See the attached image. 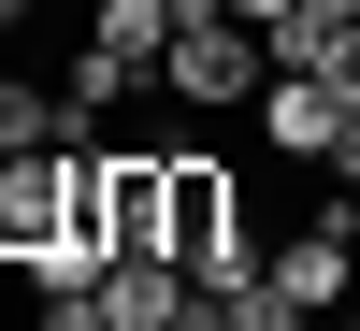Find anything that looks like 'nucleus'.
<instances>
[{
    "instance_id": "f257e3e1",
    "label": "nucleus",
    "mask_w": 360,
    "mask_h": 331,
    "mask_svg": "<svg viewBox=\"0 0 360 331\" xmlns=\"http://www.w3.org/2000/svg\"><path fill=\"white\" fill-rule=\"evenodd\" d=\"M159 245L188 259V288H245V274H259V231H245V188H231V159L173 144V216H159Z\"/></svg>"
},
{
    "instance_id": "f03ea898",
    "label": "nucleus",
    "mask_w": 360,
    "mask_h": 331,
    "mask_svg": "<svg viewBox=\"0 0 360 331\" xmlns=\"http://www.w3.org/2000/svg\"><path fill=\"white\" fill-rule=\"evenodd\" d=\"M72 245H101V231H86V144L0 159V274L29 288V259H72Z\"/></svg>"
},
{
    "instance_id": "20e7f679",
    "label": "nucleus",
    "mask_w": 360,
    "mask_h": 331,
    "mask_svg": "<svg viewBox=\"0 0 360 331\" xmlns=\"http://www.w3.org/2000/svg\"><path fill=\"white\" fill-rule=\"evenodd\" d=\"M159 216H173V144H86V231H101V259L159 245Z\"/></svg>"
},
{
    "instance_id": "6e6552de",
    "label": "nucleus",
    "mask_w": 360,
    "mask_h": 331,
    "mask_svg": "<svg viewBox=\"0 0 360 331\" xmlns=\"http://www.w3.org/2000/svg\"><path fill=\"white\" fill-rule=\"evenodd\" d=\"M173 331H245V317H231V303H217V288H202V303H188V317H173Z\"/></svg>"
},
{
    "instance_id": "f8f14e48",
    "label": "nucleus",
    "mask_w": 360,
    "mask_h": 331,
    "mask_svg": "<svg viewBox=\"0 0 360 331\" xmlns=\"http://www.w3.org/2000/svg\"><path fill=\"white\" fill-rule=\"evenodd\" d=\"M288 331H317V317H288Z\"/></svg>"
},
{
    "instance_id": "7ed1b4c3",
    "label": "nucleus",
    "mask_w": 360,
    "mask_h": 331,
    "mask_svg": "<svg viewBox=\"0 0 360 331\" xmlns=\"http://www.w3.org/2000/svg\"><path fill=\"white\" fill-rule=\"evenodd\" d=\"M159 86H173L188 115H259V86H274V29H245V15H202V29H173Z\"/></svg>"
},
{
    "instance_id": "9b49d317",
    "label": "nucleus",
    "mask_w": 360,
    "mask_h": 331,
    "mask_svg": "<svg viewBox=\"0 0 360 331\" xmlns=\"http://www.w3.org/2000/svg\"><path fill=\"white\" fill-rule=\"evenodd\" d=\"M332 173H346V188H360V159H332Z\"/></svg>"
},
{
    "instance_id": "423d86ee",
    "label": "nucleus",
    "mask_w": 360,
    "mask_h": 331,
    "mask_svg": "<svg viewBox=\"0 0 360 331\" xmlns=\"http://www.w3.org/2000/svg\"><path fill=\"white\" fill-rule=\"evenodd\" d=\"M58 144H86L72 101H58V86H29V72H0V159H58Z\"/></svg>"
},
{
    "instance_id": "39448f33",
    "label": "nucleus",
    "mask_w": 360,
    "mask_h": 331,
    "mask_svg": "<svg viewBox=\"0 0 360 331\" xmlns=\"http://www.w3.org/2000/svg\"><path fill=\"white\" fill-rule=\"evenodd\" d=\"M259 144H274L288 173H332V159H346V101H332L317 72H274V86H259Z\"/></svg>"
},
{
    "instance_id": "9d476101",
    "label": "nucleus",
    "mask_w": 360,
    "mask_h": 331,
    "mask_svg": "<svg viewBox=\"0 0 360 331\" xmlns=\"http://www.w3.org/2000/svg\"><path fill=\"white\" fill-rule=\"evenodd\" d=\"M15 29H29V0H0V44H15Z\"/></svg>"
},
{
    "instance_id": "0eeeda50",
    "label": "nucleus",
    "mask_w": 360,
    "mask_h": 331,
    "mask_svg": "<svg viewBox=\"0 0 360 331\" xmlns=\"http://www.w3.org/2000/svg\"><path fill=\"white\" fill-rule=\"evenodd\" d=\"M29 331H115V317H101V288H44V303H29Z\"/></svg>"
},
{
    "instance_id": "1a4fd4ad",
    "label": "nucleus",
    "mask_w": 360,
    "mask_h": 331,
    "mask_svg": "<svg viewBox=\"0 0 360 331\" xmlns=\"http://www.w3.org/2000/svg\"><path fill=\"white\" fill-rule=\"evenodd\" d=\"M231 15H245V29H274V15H288V0H231Z\"/></svg>"
}]
</instances>
